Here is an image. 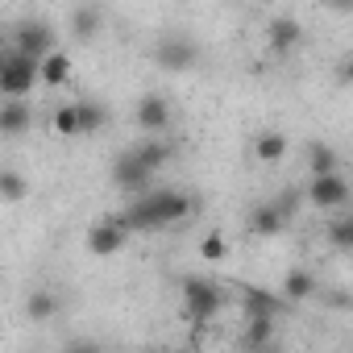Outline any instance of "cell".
<instances>
[{
  "mask_svg": "<svg viewBox=\"0 0 353 353\" xmlns=\"http://www.w3.org/2000/svg\"><path fill=\"white\" fill-rule=\"evenodd\" d=\"M71 79H75V63L67 50H50L38 59V83L42 88H67Z\"/></svg>",
  "mask_w": 353,
  "mask_h": 353,
  "instance_id": "11",
  "label": "cell"
},
{
  "mask_svg": "<svg viewBox=\"0 0 353 353\" xmlns=\"http://www.w3.org/2000/svg\"><path fill=\"white\" fill-rule=\"evenodd\" d=\"M75 117H79V137H92V133H104L112 112L100 104V100H75Z\"/></svg>",
  "mask_w": 353,
  "mask_h": 353,
  "instance_id": "19",
  "label": "cell"
},
{
  "mask_svg": "<svg viewBox=\"0 0 353 353\" xmlns=\"http://www.w3.org/2000/svg\"><path fill=\"white\" fill-rule=\"evenodd\" d=\"M9 46V26H5V17H0V50Z\"/></svg>",
  "mask_w": 353,
  "mask_h": 353,
  "instance_id": "28",
  "label": "cell"
},
{
  "mask_svg": "<svg viewBox=\"0 0 353 353\" xmlns=\"http://www.w3.org/2000/svg\"><path fill=\"white\" fill-rule=\"evenodd\" d=\"M0 63H5V50H0Z\"/></svg>",
  "mask_w": 353,
  "mask_h": 353,
  "instance_id": "31",
  "label": "cell"
},
{
  "mask_svg": "<svg viewBox=\"0 0 353 353\" xmlns=\"http://www.w3.org/2000/svg\"><path fill=\"white\" fill-rule=\"evenodd\" d=\"M170 121H174L170 100H166V96H158V92H145V96L133 104V125H137L141 133H166V129H170Z\"/></svg>",
  "mask_w": 353,
  "mask_h": 353,
  "instance_id": "9",
  "label": "cell"
},
{
  "mask_svg": "<svg viewBox=\"0 0 353 353\" xmlns=\"http://www.w3.org/2000/svg\"><path fill=\"white\" fill-rule=\"evenodd\" d=\"M287 150H291V141H287V133H279V129H262V133L254 137V145H250L254 162H262V166H279V162L287 158Z\"/></svg>",
  "mask_w": 353,
  "mask_h": 353,
  "instance_id": "14",
  "label": "cell"
},
{
  "mask_svg": "<svg viewBox=\"0 0 353 353\" xmlns=\"http://www.w3.org/2000/svg\"><path fill=\"white\" fill-rule=\"evenodd\" d=\"M83 245H88V254L92 258H117L125 245H129V229H125V221H121V212H112V216H100L92 229H88V237H83Z\"/></svg>",
  "mask_w": 353,
  "mask_h": 353,
  "instance_id": "7",
  "label": "cell"
},
{
  "mask_svg": "<svg viewBox=\"0 0 353 353\" xmlns=\"http://www.w3.org/2000/svg\"><path fill=\"white\" fill-rule=\"evenodd\" d=\"M307 170H312V174L341 170V154H336V145H328V141H312V145H307Z\"/></svg>",
  "mask_w": 353,
  "mask_h": 353,
  "instance_id": "22",
  "label": "cell"
},
{
  "mask_svg": "<svg viewBox=\"0 0 353 353\" xmlns=\"http://www.w3.org/2000/svg\"><path fill=\"white\" fill-rule=\"evenodd\" d=\"M9 50L26 54V59H42L54 50V30L42 21V17H21L13 30H9Z\"/></svg>",
  "mask_w": 353,
  "mask_h": 353,
  "instance_id": "6",
  "label": "cell"
},
{
  "mask_svg": "<svg viewBox=\"0 0 353 353\" xmlns=\"http://www.w3.org/2000/svg\"><path fill=\"white\" fill-rule=\"evenodd\" d=\"M287 225H291V221H283V212H279L274 204H254L250 216H245V229H250L254 237H279Z\"/></svg>",
  "mask_w": 353,
  "mask_h": 353,
  "instance_id": "17",
  "label": "cell"
},
{
  "mask_svg": "<svg viewBox=\"0 0 353 353\" xmlns=\"http://www.w3.org/2000/svg\"><path fill=\"white\" fill-rule=\"evenodd\" d=\"M229 254H233V245H229V237H225L221 229L204 233V241H200V258H204V262H225Z\"/></svg>",
  "mask_w": 353,
  "mask_h": 353,
  "instance_id": "25",
  "label": "cell"
},
{
  "mask_svg": "<svg viewBox=\"0 0 353 353\" xmlns=\"http://www.w3.org/2000/svg\"><path fill=\"white\" fill-rule=\"evenodd\" d=\"M100 30H104V13H100L96 5H79V9L71 13V34H75V42H96Z\"/></svg>",
  "mask_w": 353,
  "mask_h": 353,
  "instance_id": "20",
  "label": "cell"
},
{
  "mask_svg": "<svg viewBox=\"0 0 353 353\" xmlns=\"http://www.w3.org/2000/svg\"><path fill=\"white\" fill-rule=\"evenodd\" d=\"M59 312H63V299H59L50 287H34V291L26 295V320H30V324H50Z\"/></svg>",
  "mask_w": 353,
  "mask_h": 353,
  "instance_id": "16",
  "label": "cell"
},
{
  "mask_svg": "<svg viewBox=\"0 0 353 353\" xmlns=\"http://www.w3.org/2000/svg\"><path fill=\"white\" fill-rule=\"evenodd\" d=\"M196 212V200L174 188H145L141 196H129V208L121 212L129 233H166L183 225Z\"/></svg>",
  "mask_w": 353,
  "mask_h": 353,
  "instance_id": "1",
  "label": "cell"
},
{
  "mask_svg": "<svg viewBox=\"0 0 353 353\" xmlns=\"http://www.w3.org/2000/svg\"><path fill=\"white\" fill-rule=\"evenodd\" d=\"M221 307H225V287L216 279H200V274H188L183 279V316L188 320L208 324Z\"/></svg>",
  "mask_w": 353,
  "mask_h": 353,
  "instance_id": "2",
  "label": "cell"
},
{
  "mask_svg": "<svg viewBox=\"0 0 353 353\" xmlns=\"http://www.w3.org/2000/svg\"><path fill=\"white\" fill-rule=\"evenodd\" d=\"M133 158H137V162H141L150 174H158V170H162V166L174 158V150L162 141V133H145V137L133 145Z\"/></svg>",
  "mask_w": 353,
  "mask_h": 353,
  "instance_id": "15",
  "label": "cell"
},
{
  "mask_svg": "<svg viewBox=\"0 0 353 353\" xmlns=\"http://www.w3.org/2000/svg\"><path fill=\"white\" fill-rule=\"evenodd\" d=\"M270 204L283 212V221H295V212H299V204H303V192H299V188H287V192H283V196H274Z\"/></svg>",
  "mask_w": 353,
  "mask_h": 353,
  "instance_id": "27",
  "label": "cell"
},
{
  "mask_svg": "<svg viewBox=\"0 0 353 353\" xmlns=\"http://www.w3.org/2000/svg\"><path fill=\"white\" fill-rule=\"evenodd\" d=\"M299 42H303V21L299 17L279 13V17L266 21V46H270V54H291V50H299Z\"/></svg>",
  "mask_w": 353,
  "mask_h": 353,
  "instance_id": "10",
  "label": "cell"
},
{
  "mask_svg": "<svg viewBox=\"0 0 353 353\" xmlns=\"http://www.w3.org/2000/svg\"><path fill=\"white\" fill-rule=\"evenodd\" d=\"M328 5H332V9H341V13H349V9H353V0H328Z\"/></svg>",
  "mask_w": 353,
  "mask_h": 353,
  "instance_id": "29",
  "label": "cell"
},
{
  "mask_svg": "<svg viewBox=\"0 0 353 353\" xmlns=\"http://www.w3.org/2000/svg\"><path fill=\"white\" fill-rule=\"evenodd\" d=\"M108 179H112V188H117V192H125V196H141V192L154 183V174L133 158V150H125V154H117V158H112Z\"/></svg>",
  "mask_w": 353,
  "mask_h": 353,
  "instance_id": "8",
  "label": "cell"
},
{
  "mask_svg": "<svg viewBox=\"0 0 353 353\" xmlns=\"http://www.w3.org/2000/svg\"><path fill=\"white\" fill-rule=\"evenodd\" d=\"M241 307H245V316H270V320H279V312L287 307V299L283 295H270L262 287H245L241 291Z\"/></svg>",
  "mask_w": 353,
  "mask_h": 353,
  "instance_id": "18",
  "label": "cell"
},
{
  "mask_svg": "<svg viewBox=\"0 0 353 353\" xmlns=\"http://www.w3.org/2000/svg\"><path fill=\"white\" fill-rule=\"evenodd\" d=\"M50 129L59 137H79V117H75V104H59L50 112Z\"/></svg>",
  "mask_w": 353,
  "mask_h": 353,
  "instance_id": "26",
  "label": "cell"
},
{
  "mask_svg": "<svg viewBox=\"0 0 353 353\" xmlns=\"http://www.w3.org/2000/svg\"><path fill=\"white\" fill-rule=\"evenodd\" d=\"M250 5H270V0H250Z\"/></svg>",
  "mask_w": 353,
  "mask_h": 353,
  "instance_id": "30",
  "label": "cell"
},
{
  "mask_svg": "<svg viewBox=\"0 0 353 353\" xmlns=\"http://www.w3.org/2000/svg\"><path fill=\"white\" fill-rule=\"evenodd\" d=\"M0 200L5 204H21V200H30V179L21 170H0Z\"/></svg>",
  "mask_w": 353,
  "mask_h": 353,
  "instance_id": "23",
  "label": "cell"
},
{
  "mask_svg": "<svg viewBox=\"0 0 353 353\" xmlns=\"http://www.w3.org/2000/svg\"><path fill=\"white\" fill-rule=\"evenodd\" d=\"M320 295V279L307 270V266H291L287 274H283V299L287 303H307V299H316Z\"/></svg>",
  "mask_w": 353,
  "mask_h": 353,
  "instance_id": "13",
  "label": "cell"
},
{
  "mask_svg": "<svg viewBox=\"0 0 353 353\" xmlns=\"http://www.w3.org/2000/svg\"><path fill=\"white\" fill-rule=\"evenodd\" d=\"M328 245H332L336 254H349V250H353V216L328 221Z\"/></svg>",
  "mask_w": 353,
  "mask_h": 353,
  "instance_id": "24",
  "label": "cell"
},
{
  "mask_svg": "<svg viewBox=\"0 0 353 353\" xmlns=\"http://www.w3.org/2000/svg\"><path fill=\"white\" fill-rule=\"evenodd\" d=\"M303 200L316 208V212H341L349 204V179L341 170H328V174H312L307 188H303Z\"/></svg>",
  "mask_w": 353,
  "mask_h": 353,
  "instance_id": "5",
  "label": "cell"
},
{
  "mask_svg": "<svg viewBox=\"0 0 353 353\" xmlns=\"http://www.w3.org/2000/svg\"><path fill=\"white\" fill-rule=\"evenodd\" d=\"M34 129L30 100H0V137H26Z\"/></svg>",
  "mask_w": 353,
  "mask_h": 353,
  "instance_id": "12",
  "label": "cell"
},
{
  "mask_svg": "<svg viewBox=\"0 0 353 353\" xmlns=\"http://www.w3.org/2000/svg\"><path fill=\"white\" fill-rule=\"evenodd\" d=\"M34 88H38V59L5 50V63H0V100H30Z\"/></svg>",
  "mask_w": 353,
  "mask_h": 353,
  "instance_id": "4",
  "label": "cell"
},
{
  "mask_svg": "<svg viewBox=\"0 0 353 353\" xmlns=\"http://www.w3.org/2000/svg\"><path fill=\"white\" fill-rule=\"evenodd\" d=\"M150 59H154V67H162L170 75H183V71H192L200 63V42L188 38V34H162L150 46Z\"/></svg>",
  "mask_w": 353,
  "mask_h": 353,
  "instance_id": "3",
  "label": "cell"
},
{
  "mask_svg": "<svg viewBox=\"0 0 353 353\" xmlns=\"http://www.w3.org/2000/svg\"><path fill=\"white\" fill-rule=\"evenodd\" d=\"M270 341H274V320H270V316H245L241 345H245V349H266Z\"/></svg>",
  "mask_w": 353,
  "mask_h": 353,
  "instance_id": "21",
  "label": "cell"
}]
</instances>
